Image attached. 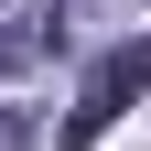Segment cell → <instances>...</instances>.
Wrapping results in <instances>:
<instances>
[{
    "mask_svg": "<svg viewBox=\"0 0 151 151\" xmlns=\"http://www.w3.org/2000/svg\"><path fill=\"white\" fill-rule=\"evenodd\" d=\"M140 97H151V32H129V43H108L97 65H86V86H76V108H65V129H54V151L108 140V129H119Z\"/></svg>",
    "mask_w": 151,
    "mask_h": 151,
    "instance_id": "1",
    "label": "cell"
},
{
    "mask_svg": "<svg viewBox=\"0 0 151 151\" xmlns=\"http://www.w3.org/2000/svg\"><path fill=\"white\" fill-rule=\"evenodd\" d=\"M65 43V0H0V76H32Z\"/></svg>",
    "mask_w": 151,
    "mask_h": 151,
    "instance_id": "2",
    "label": "cell"
},
{
    "mask_svg": "<svg viewBox=\"0 0 151 151\" xmlns=\"http://www.w3.org/2000/svg\"><path fill=\"white\" fill-rule=\"evenodd\" d=\"M43 140H54V129L32 119V108H0V151H43Z\"/></svg>",
    "mask_w": 151,
    "mask_h": 151,
    "instance_id": "3",
    "label": "cell"
}]
</instances>
